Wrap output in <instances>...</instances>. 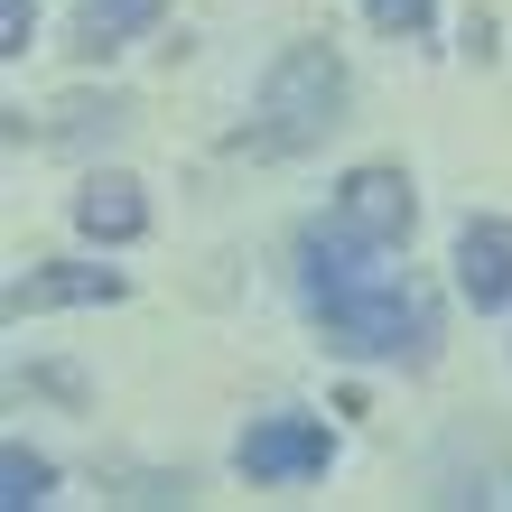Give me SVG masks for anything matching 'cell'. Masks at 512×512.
<instances>
[{
	"instance_id": "3",
	"label": "cell",
	"mask_w": 512,
	"mask_h": 512,
	"mask_svg": "<svg viewBox=\"0 0 512 512\" xmlns=\"http://www.w3.org/2000/svg\"><path fill=\"white\" fill-rule=\"evenodd\" d=\"M336 457V438L317 429V419H252L243 447H233V466L252 475V485H298V475H326Z\"/></svg>"
},
{
	"instance_id": "2",
	"label": "cell",
	"mask_w": 512,
	"mask_h": 512,
	"mask_svg": "<svg viewBox=\"0 0 512 512\" xmlns=\"http://www.w3.org/2000/svg\"><path fill=\"white\" fill-rule=\"evenodd\" d=\"M345 112V56L336 47H280V66L261 75V122H252V149H270V159H298V149H317L326 131H336Z\"/></svg>"
},
{
	"instance_id": "5",
	"label": "cell",
	"mask_w": 512,
	"mask_h": 512,
	"mask_svg": "<svg viewBox=\"0 0 512 512\" xmlns=\"http://www.w3.org/2000/svg\"><path fill=\"white\" fill-rule=\"evenodd\" d=\"M122 298V270H84V261H38L10 280V317H38V308H103Z\"/></svg>"
},
{
	"instance_id": "8",
	"label": "cell",
	"mask_w": 512,
	"mask_h": 512,
	"mask_svg": "<svg viewBox=\"0 0 512 512\" xmlns=\"http://www.w3.org/2000/svg\"><path fill=\"white\" fill-rule=\"evenodd\" d=\"M159 19H168V0H84V10H75V47H84V56L131 47L140 28H159Z\"/></svg>"
},
{
	"instance_id": "9",
	"label": "cell",
	"mask_w": 512,
	"mask_h": 512,
	"mask_svg": "<svg viewBox=\"0 0 512 512\" xmlns=\"http://www.w3.org/2000/svg\"><path fill=\"white\" fill-rule=\"evenodd\" d=\"M47 485H56V475H47V457H28V447H10V457H0V503H10V512L47 503Z\"/></svg>"
},
{
	"instance_id": "7",
	"label": "cell",
	"mask_w": 512,
	"mask_h": 512,
	"mask_svg": "<svg viewBox=\"0 0 512 512\" xmlns=\"http://www.w3.org/2000/svg\"><path fill=\"white\" fill-rule=\"evenodd\" d=\"M75 224L94 233V243H140V233H149V205H140L131 177H94V187L75 196Z\"/></svg>"
},
{
	"instance_id": "1",
	"label": "cell",
	"mask_w": 512,
	"mask_h": 512,
	"mask_svg": "<svg viewBox=\"0 0 512 512\" xmlns=\"http://www.w3.org/2000/svg\"><path fill=\"white\" fill-rule=\"evenodd\" d=\"M298 289H308V308L326 317V336L345 354H410L419 364V354L438 345V308L410 280L373 270V243H354L345 224L298 233Z\"/></svg>"
},
{
	"instance_id": "11",
	"label": "cell",
	"mask_w": 512,
	"mask_h": 512,
	"mask_svg": "<svg viewBox=\"0 0 512 512\" xmlns=\"http://www.w3.org/2000/svg\"><path fill=\"white\" fill-rule=\"evenodd\" d=\"M0 47L28 56V0H0Z\"/></svg>"
},
{
	"instance_id": "4",
	"label": "cell",
	"mask_w": 512,
	"mask_h": 512,
	"mask_svg": "<svg viewBox=\"0 0 512 512\" xmlns=\"http://www.w3.org/2000/svg\"><path fill=\"white\" fill-rule=\"evenodd\" d=\"M410 177L401 168H354L345 187H336V224L354 233V243H373V252H401L410 243Z\"/></svg>"
},
{
	"instance_id": "6",
	"label": "cell",
	"mask_w": 512,
	"mask_h": 512,
	"mask_svg": "<svg viewBox=\"0 0 512 512\" xmlns=\"http://www.w3.org/2000/svg\"><path fill=\"white\" fill-rule=\"evenodd\" d=\"M457 289L475 308H512V224L503 215H475L457 233Z\"/></svg>"
},
{
	"instance_id": "10",
	"label": "cell",
	"mask_w": 512,
	"mask_h": 512,
	"mask_svg": "<svg viewBox=\"0 0 512 512\" xmlns=\"http://www.w3.org/2000/svg\"><path fill=\"white\" fill-rule=\"evenodd\" d=\"M364 10H373L382 38H419V28H429V0H364Z\"/></svg>"
}]
</instances>
